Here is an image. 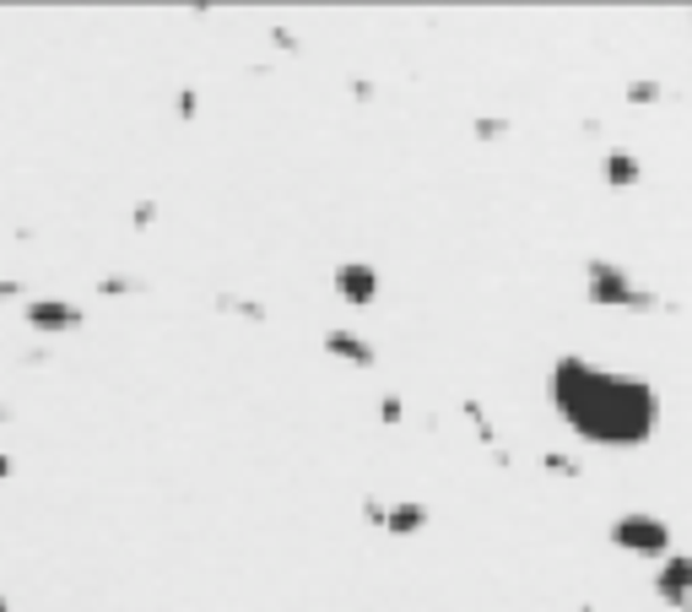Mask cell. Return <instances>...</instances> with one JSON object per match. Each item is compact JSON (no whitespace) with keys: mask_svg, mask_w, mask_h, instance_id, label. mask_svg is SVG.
Masks as SVG:
<instances>
[{"mask_svg":"<svg viewBox=\"0 0 692 612\" xmlns=\"http://www.w3.org/2000/svg\"><path fill=\"white\" fill-rule=\"evenodd\" d=\"M553 407L590 445H644L660 429V391L655 385H644L633 374L595 369L584 358L553 363Z\"/></svg>","mask_w":692,"mask_h":612,"instance_id":"1","label":"cell"},{"mask_svg":"<svg viewBox=\"0 0 692 612\" xmlns=\"http://www.w3.org/2000/svg\"><path fill=\"white\" fill-rule=\"evenodd\" d=\"M611 542H617L622 553H639V559H660V553L671 548V526H666L660 515H644V509H633V515H617V520H611Z\"/></svg>","mask_w":692,"mask_h":612,"instance_id":"2","label":"cell"},{"mask_svg":"<svg viewBox=\"0 0 692 612\" xmlns=\"http://www.w3.org/2000/svg\"><path fill=\"white\" fill-rule=\"evenodd\" d=\"M590 299L595 304H611V309H649L655 299L633 288V277L611 261H590Z\"/></svg>","mask_w":692,"mask_h":612,"instance_id":"3","label":"cell"},{"mask_svg":"<svg viewBox=\"0 0 692 612\" xmlns=\"http://www.w3.org/2000/svg\"><path fill=\"white\" fill-rule=\"evenodd\" d=\"M22 320H27V331H38V336H65V331H82V304H71V299H27L22 304Z\"/></svg>","mask_w":692,"mask_h":612,"instance_id":"4","label":"cell"},{"mask_svg":"<svg viewBox=\"0 0 692 612\" xmlns=\"http://www.w3.org/2000/svg\"><path fill=\"white\" fill-rule=\"evenodd\" d=\"M336 293H341L347 304H374V299H379V277H374V266H363V261L336 266Z\"/></svg>","mask_w":692,"mask_h":612,"instance_id":"5","label":"cell"},{"mask_svg":"<svg viewBox=\"0 0 692 612\" xmlns=\"http://www.w3.org/2000/svg\"><path fill=\"white\" fill-rule=\"evenodd\" d=\"M655 597L666 608H692V559H666V569L655 580Z\"/></svg>","mask_w":692,"mask_h":612,"instance_id":"6","label":"cell"},{"mask_svg":"<svg viewBox=\"0 0 692 612\" xmlns=\"http://www.w3.org/2000/svg\"><path fill=\"white\" fill-rule=\"evenodd\" d=\"M325 347H330L336 358H352L357 369H368V363H374V347H368L363 336H352V331H330V336H325Z\"/></svg>","mask_w":692,"mask_h":612,"instance_id":"7","label":"cell"},{"mask_svg":"<svg viewBox=\"0 0 692 612\" xmlns=\"http://www.w3.org/2000/svg\"><path fill=\"white\" fill-rule=\"evenodd\" d=\"M600 173H606V184H617V190H628V184H639V157L628 153H606V163H600Z\"/></svg>","mask_w":692,"mask_h":612,"instance_id":"8","label":"cell"},{"mask_svg":"<svg viewBox=\"0 0 692 612\" xmlns=\"http://www.w3.org/2000/svg\"><path fill=\"white\" fill-rule=\"evenodd\" d=\"M379 520H385L396 537H406L416 526H427V509H422V504H390V509H379Z\"/></svg>","mask_w":692,"mask_h":612,"instance_id":"9","label":"cell"},{"mask_svg":"<svg viewBox=\"0 0 692 612\" xmlns=\"http://www.w3.org/2000/svg\"><path fill=\"white\" fill-rule=\"evenodd\" d=\"M141 283H131V277H104V283H98V293H104V299H109V293H136Z\"/></svg>","mask_w":692,"mask_h":612,"instance_id":"10","label":"cell"},{"mask_svg":"<svg viewBox=\"0 0 692 612\" xmlns=\"http://www.w3.org/2000/svg\"><path fill=\"white\" fill-rule=\"evenodd\" d=\"M0 612H11V602H5V597H0Z\"/></svg>","mask_w":692,"mask_h":612,"instance_id":"11","label":"cell"}]
</instances>
